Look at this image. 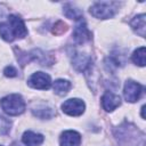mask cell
Segmentation results:
<instances>
[{
  "label": "cell",
  "instance_id": "cell-1",
  "mask_svg": "<svg viewBox=\"0 0 146 146\" xmlns=\"http://www.w3.org/2000/svg\"><path fill=\"white\" fill-rule=\"evenodd\" d=\"M27 34L26 26L23 22L22 18L15 15L8 16L6 22L0 23V36L8 41L11 42L15 39H22Z\"/></svg>",
  "mask_w": 146,
  "mask_h": 146
},
{
  "label": "cell",
  "instance_id": "cell-2",
  "mask_svg": "<svg viewBox=\"0 0 146 146\" xmlns=\"http://www.w3.org/2000/svg\"><path fill=\"white\" fill-rule=\"evenodd\" d=\"M0 106L8 115H19L25 111V102L22 96L17 94L8 95L0 100Z\"/></svg>",
  "mask_w": 146,
  "mask_h": 146
},
{
  "label": "cell",
  "instance_id": "cell-3",
  "mask_svg": "<svg viewBox=\"0 0 146 146\" xmlns=\"http://www.w3.org/2000/svg\"><path fill=\"white\" fill-rule=\"evenodd\" d=\"M117 2H96L90 7V14L96 18H111L115 15Z\"/></svg>",
  "mask_w": 146,
  "mask_h": 146
},
{
  "label": "cell",
  "instance_id": "cell-4",
  "mask_svg": "<svg viewBox=\"0 0 146 146\" xmlns=\"http://www.w3.org/2000/svg\"><path fill=\"white\" fill-rule=\"evenodd\" d=\"M143 91H144V87L141 84H139L136 81L128 80L125 82V84H124L123 94H124V98L127 99V102L135 103L140 98Z\"/></svg>",
  "mask_w": 146,
  "mask_h": 146
},
{
  "label": "cell",
  "instance_id": "cell-5",
  "mask_svg": "<svg viewBox=\"0 0 146 146\" xmlns=\"http://www.w3.org/2000/svg\"><path fill=\"white\" fill-rule=\"evenodd\" d=\"M86 105L79 98H70L65 100L62 105V110L64 113L71 116H79L84 112Z\"/></svg>",
  "mask_w": 146,
  "mask_h": 146
},
{
  "label": "cell",
  "instance_id": "cell-6",
  "mask_svg": "<svg viewBox=\"0 0 146 146\" xmlns=\"http://www.w3.org/2000/svg\"><path fill=\"white\" fill-rule=\"evenodd\" d=\"M29 86H31L34 89H41V90H46L49 89L51 86V80L50 76L47 73L43 72H35L33 73L30 79H29Z\"/></svg>",
  "mask_w": 146,
  "mask_h": 146
},
{
  "label": "cell",
  "instance_id": "cell-7",
  "mask_svg": "<svg viewBox=\"0 0 146 146\" xmlns=\"http://www.w3.org/2000/svg\"><path fill=\"white\" fill-rule=\"evenodd\" d=\"M91 38V33L90 31L88 30L87 27V24L86 22L82 19H79L75 27H74V31H73V39L76 43L79 44H83L84 42L89 41Z\"/></svg>",
  "mask_w": 146,
  "mask_h": 146
},
{
  "label": "cell",
  "instance_id": "cell-8",
  "mask_svg": "<svg viewBox=\"0 0 146 146\" xmlns=\"http://www.w3.org/2000/svg\"><path fill=\"white\" fill-rule=\"evenodd\" d=\"M120 104H121L120 96L112 91H106L102 97V106L107 112L115 110L117 106H120Z\"/></svg>",
  "mask_w": 146,
  "mask_h": 146
},
{
  "label": "cell",
  "instance_id": "cell-9",
  "mask_svg": "<svg viewBox=\"0 0 146 146\" xmlns=\"http://www.w3.org/2000/svg\"><path fill=\"white\" fill-rule=\"evenodd\" d=\"M60 146H80L81 144V136L79 132L74 130L64 131L59 138Z\"/></svg>",
  "mask_w": 146,
  "mask_h": 146
},
{
  "label": "cell",
  "instance_id": "cell-10",
  "mask_svg": "<svg viewBox=\"0 0 146 146\" xmlns=\"http://www.w3.org/2000/svg\"><path fill=\"white\" fill-rule=\"evenodd\" d=\"M72 63H73V66L78 71L83 72V71H87L91 66V57L86 55V54L76 52V54L73 55Z\"/></svg>",
  "mask_w": 146,
  "mask_h": 146
},
{
  "label": "cell",
  "instance_id": "cell-11",
  "mask_svg": "<svg viewBox=\"0 0 146 146\" xmlns=\"http://www.w3.org/2000/svg\"><path fill=\"white\" fill-rule=\"evenodd\" d=\"M22 140L26 146H39L43 143V136L33 131H25Z\"/></svg>",
  "mask_w": 146,
  "mask_h": 146
},
{
  "label": "cell",
  "instance_id": "cell-12",
  "mask_svg": "<svg viewBox=\"0 0 146 146\" xmlns=\"http://www.w3.org/2000/svg\"><path fill=\"white\" fill-rule=\"evenodd\" d=\"M130 25H131L132 30L137 32V34H139L141 38L145 36V15L144 14L137 15L131 21Z\"/></svg>",
  "mask_w": 146,
  "mask_h": 146
},
{
  "label": "cell",
  "instance_id": "cell-13",
  "mask_svg": "<svg viewBox=\"0 0 146 146\" xmlns=\"http://www.w3.org/2000/svg\"><path fill=\"white\" fill-rule=\"evenodd\" d=\"M54 91L55 94H57L58 96H64L68 92V90L71 89V83L67 80H63V79H58L54 82Z\"/></svg>",
  "mask_w": 146,
  "mask_h": 146
},
{
  "label": "cell",
  "instance_id": "cell-14",
  "mask_svg": "<svg viewBox=\"0 0 146 146\" xmlns=\"http://www.w3.org/2000/svg\"><path fill=\"white\" fill-rule=\"evenodd\" d=\"M64 15L67 17V18H71V19H82V11L75 7H73L71 3H66L64 6V10H63Z\"/></svg>",
  "mask_w": 146,
  "mask_h": 146
},
{
  "label": "cell",
  "instance_id": "cell-15",
  "mask_svg": "<svg viewBox=\"0 0 146 146\" xmlns=\"http://www.w3.org/2000/svg\"><path fill=\"white\" fill-rule=\"evenodd\" d=\"M32 113L40 119H51L55 115V111L51 107L48 106H42V107H38V108H33Z\"/></svg>",
  "mask_w": 146,
  "mask_h": 146
},
{
  "label": "cell",
  "instance_id": "cell-16",
  "mask_svg": "<svg viewBox=\"0 0 146 146\" xmlns=\"http://www.w3.org/2000/svg\"><path fill=\"white\" fill-rule=\"evenodd\" d=\"M132 62L136 65L145 66V47H140L132 54Z\"/></svg>",
  "mask_w": 146,
  "mask_h": 146
},
{
  "label": "cell",
  "instance_id": "cell-17",
  "mask_svg": "<svg viewBox=\"0 0 146 146\" xmlns=\"http://www.w3.org/2000/svg\"><path fill=\"white\" fill-rule=\"evenodd\" d=\"M65 31H66V25H65L62 21L57 22V23L54 25L52 32H54L55 34H59V33H63V32H65Z\"/></svg>",
  "mask_w": 146,
  "mask_h": 146
},
{
  "label": "cell",
  "instance_id": "cell-18",
  "mask_svg": "<svg viewBox=\"0 0 146 146\" xmlns=\"http://www.w3.org/2000/svg\"><path fill=\"white\" fill-rule=\"evenodd\" d=\"M3 73H5V75L6 76H8V78H14V76H16L17 75V71H16V68L14 67V66H7L5 70H3Z\"/></svg>",
  "mask_w": 146,
  "mask_h": 146
}]
</instances>
